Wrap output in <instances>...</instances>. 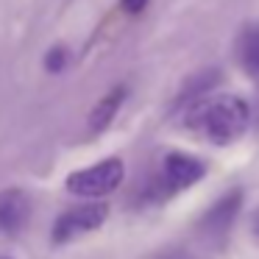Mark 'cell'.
Here are the masks:
<instances>
[{
	"mask_svg": "<svg viewBox=\"0 0 259 259\" xmlns=\"http://www.w3.org/2000/svg\"><path fill=\"white\" fill-rule=\"evenodd\" d=\"M109 218V206L106 203H84V206H73L64 214H59L56 223H53V242L62 245V242H70L75 237L87 234V231H95L103 226V220Z\"/></svg>",
	"mask_w": 259,
	"mask_h": 259,
	"instance_id": "obj_4",
	"label": "cell"
},
{
	"mask_svg": "<svg viewBox=\"0 0 259 259\" xmlns=\"http://www.w3.org/2000/svg\"><path fill=\"white\" fill-rule=\"evenodd\" d=\"M125 95H128V90L120 84V87H114V90H109L106 95L95 103V109L90 112V131L92 134H101L103 128H109V123H112L114 114H117L120 106H123Z\"/></svg>",
	"mask_w": 259,
	"mask_h": 259,
	"instance_id": "obj_7",
	"label": "cell"
},
{
	"mask_svg": "<svg viewBox=\"0 0 259 259\" xmlns=\"http://www.w3.org/2000/svg\"><path fill=\"white\" fill-rule=\"evenodd\" d=\"M64 67H67V51H64V48L48 51V56H45V70L48 73H62Z\"/></svg>",
	"mask_w": 259,
	"mask_h": 259,
	"instance_id": "obj_10",
	"label": "cell"
},
{
	"mask_svg": "<svg viewBox=\"0 0 259 259\" xmlns=\"http://www.w3.org/2000/svg\"><path fill=\"white\" fill-rule=\"evenodd\" d=\"M31 220V198L17 187L0 192V234L17 237Z\"/></svg>",
	"mask_w": 259,
	"mask_h": 259,
	"instance_id": "obj_6",
	"label": "cell"
},
{
	"mask_svg": "<svg viewBox=\"0 0 259 259\" xmlns=\"http://www.w3.org/2000/svg\"><path fill=\"white\" fill-rule=\"evenodd\" d=\"M237 56L248 73L259 75V25H248L237 42Z\"/></svg>",
	"mask_w": 259,
	"mask_h": 259,
	"instance_id": "obj_8",
	"label": "cell"
},
{
	"mask_svg": "<svg viewBox=\"0 0 259 259\" xmlns=\"http://www.w3.org/2000/svg\"><path fill=\"white\" fill-rule=\"evenodd\" d=\"M123 176H125L123 162L112 156V159H103V162L92 164V167L70 173L67 190L78 198H103L123 184Z\"/></svg>",
	"mask_w": 259,
	"mask_h": 259,
	"instance_id": "obj_3",
	"label": "cell"
},
{
	"mask_svg": "<svg viewBox=\"0 0 259 259\" xmlns=\"http://www.w3.org/2000/svg\"><path fill=\"white\" fill-rule=\"evenodd\" d=\"M0 259H9V256H0Z\"/></svg>",
	"mask_w": 259,
	"mask_h": 259,
	"instance_id": "obj_14",
	"label": "cell"
},
{
	"mask_svg": "<svg viewBox=\"0 0 259 259\" xmlns=\"http://www.w3.org/2000/svg\"><path fill=\"white\" fill-rule=\"evenodd\" d=\"M242 209V190H231L226 195H220L206 212L201 214V223H198V231H201L206 240L220 242L226 234L231 231L237 214Z\"/></svg>",
	"mask_w": 259,
	"mask_h": 259,
	"instance_id": "obj_5",
	"label": "cell"
},
{
	"mask_svg": "<svg viewBox=\"0 0 259 259\" xmlns=\"http://www.w3.org/2000/svg\"><path fill=\"white\" fill-rule=\"evenodd\" d=\"M253 234L259 237V214H256V218H253Z\"/></svg>",
	"mask_w": 259,
	"mask_h": 259,
	"instance_id": "obj_13",
	"label": "cell"
},
{
	"mask_svg": "<svg viewBox=\"0 0 259 259\" xmlns=\"http://www.w3.org/2000/svg\"><path fill=\"white\" fill-rule=\"evenodd\" d=\"M153 259H198V256H192L190 251H184V248H167V251L156 253Z\"/></svg>",
	"mask_w": 259,
	"mask_h": 259,
	"instance_id": "obj_11",
	"label": "cell"
},
{
	"mask_svg": "<svg viewBox=\"0 0 259 259\" xmlns=\"http://www.w3.org/2000/svg\"><path fill=\"white\" fill-rule=\"evenodd\" d=\"M187 125L195 128L214 145H229L240 140L251 125V109L237 95H214L195 101L187 112Z\"/></svg>",
	"mask_w": 259,
	"mask_h": 259,
	"instance_id": "obj_1",
	"label": "cell"
},
{
	"mask_svg": "<svg viewBox=\"0 0 259 259\" xmlns=\"http://www.w3.org/2000/svg\"><path fill=\"white\" fill-rule=\"evenodd\" d=\"M206 176V164L190 153H167L162 162L156 181H153V198H170L181 190H190L192 184Z\"/></svg>",
	"mask_w": 259,
	"mask_h": 259,
	"instance_id": "obj_2",
	"label": "cell"
},
{
	"mask_svg": "<svg viewBox=\"0 0 259 259\" xmlns=\"http://www.w3.org/2000/svg\"><path fill=\"white\" fill-rule=\"evenodd\" d=\"M145 6H148V0H120V9L128 14H140Z\"/></svg>",
	"mask_w": 259,
	"mask_h": 259,
	"instance_id": "obj_12",
	"label": "cell"
},
{
	"mask_svg": "<svg viewBox=\"0 0 259 259\" xmlns=\"http://www.w3.org/2000/svg\"><path fill=\"white\" fill-rule=\"evenodd\" d=\"M218 78H220V73H218V70H206V73L192 75V78L187 81V87L181 90L179 103H195V101H201V98L206 95V92L212 90L214 84H218Z\"/></svg>",
	"mask_w": 259,
	"mask_h": 259,
	"instance_id": "obj_9",
	"label": "cell"
}]
</instances>
